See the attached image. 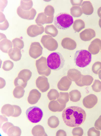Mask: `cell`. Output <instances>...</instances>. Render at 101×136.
<instances>
[{"label":"cell","mask_w":101,"mask_h":136,"mask_svg":"<svg viewBox=\"0 0 101 136\" xmlns=\"http://www.w3.org/2000/svg\"><path fill=\"white\" fill-rule=\"evenodd\" d=\"M66 104H62L57 100H53L50 101L48 105L50 110L52 112H61L65 108Z\"/></svg>","instance_id":"4fadbf2b"},{"label":"cell","mask_w":101,"mask_h":136,"mask_svg":"<svg viewBox=\"0 0 101 136\" xmlns=\"http://www.w3.org/2000/svg\"></svg>","instance_id":"7dc6e473"},{"label":"cell","mask_w":101,"mask_h":136,"mask_svg":"<svg viewBox=\"0 0 101 136\" xmlns=\"http://www.w3.org/2000/svg\"><path fill=\"white\" fill-rule=\"evenodd\" d=\"M100 116H101V115Z\"/></svg>","instance_id":"c3c4849f"},{"label":"cell","mask_w":101,"mask_h":136,"mask_svg":"<svg viewBox=\"0 0 101 136\" xmlns=\"http://www.w3.org/2000/svg\"><path fill=\"white\" fill-rule=\"evenodd\" d=\"M32 133L34 136H47L44 127L40 125L34 126L32 129Z\"/></svg>","instance_id":"ffe728a7"},{"label":"cell","mask_w":101,"mask_h":136,"mask_svg":"<svg viewBox=\"0 0 101 136\" xmlns=\"http://www.w3.org/2000/svg\"><path fill=\"white\" fill-rule=\"evenodd\" d=\"M41 93L36 89L32 90L30 92L27 100L30 104H34L36 103L40 99Z\"/></svg>","instance_id":"8fae6325"},{"label":"cell","mask_w":101,"mask_h":136,"mask_svg":"<svg viewBox=\"0 0 101 136\" xmlns=\"http://www.w3.org/2000/svg\"><path fill=\"white\" fill-rule=\"evenodd\" d=\"M95 31L93 29L88 28L85 29L80 34L81 39L85 41H88L95 36Z\"/></svg>","instance_id":"7c38bea8"},{"label":"cell","mask_w":101,"mask_h":136,"mask_svg":"<svg viewBox=\"0 0 101 136\" xmlns=\"http://www.w3.org/2000/svg\"><path fill=\"white\" fill-rule=\"evenodd\" d=\"M85 27V24L84 22L81 19L76 20L73 23V29L77 32H80Z\"/></svg>","instance_id":"603a6c76"},{"label":"cell","mask_w":101,"mask_h":136,"mask_svg":"<svg viewBox=\"0 0 101 136\" xmlns=\"http://www.w3.org/2000/svg\"><path fill=\"white\" fill-rule=\"evenodd\" d=\"M59 96V93L58 91L54 89H51L48 93L47 97L50 100H55L58 99Z\"/></svg>","instance_id":"4dcf8cb0"},{"label":"cell","mask_w":101,"mask_h":136,"mask_svg":"<svg viewBox=\"0 0 101 136\" xmlns=\"http://www.w3.org/2000/svg\"><path fill=\"white\" fill-rule=\"evenodd\" d=\"M99 78L101 80V70L99 72Z\"/></svg>","instance_id":"bcb514c9"},{"label":"cell","mask_w":101,"mask_h":136,"mask_svg":"<svg viewBox=\"0 0 101 136\" xmlns=\"http://www.w3.org/2000/svg\"><path fill=\"white\" fill-rule=\"evenodd\" d=\"M83 12L86 15H90L93 13L94 9L91 2L89 1H84L81 5Z\"/></svg>","instance_id":"e0dca14e"},{"label":"cell","mask_w":101,"mask_h":136,"mask_svg":"<svg viewBox=\"0 0 101 136\" xmlns=\"http://www.w3.org/2000/svg\"><path fill=\"white\" fill-rule=\"evenodd\" d=\"M43 48L38 42L32 43L29 51L30 56L32 58L36 59L39 57L42 54Z\"/></svg>","instance_id":"ba28073f"},{"label":"cell","mask_w":101,"mask_h":136,"mask_svg":"<svg viewBox=\"0 0 101 136\" xmlns=\"http://www.w3.org/2000/svg\"><path fill=\"white\" fill-rule=\"evenodd\" d=\"M12 47V43L9 40H4L0 42V49L3 52L8 53Z\"/></svg>","instance_id":"7402d4cb"},{"label":"cell","mask_w":101,"mask_h":136,"mask_svg":"<svg viewBox=\"0 0 101 136\" xmlns=\"http://www.w3.org/2000/svg\"><path fill=\"white\" fill-rule=\"evenodd\" d=\"M83 130L80 127L74 128L72 129V133L73 136H82L83 134Z\"/></svg>","instance_id":"d590c367"},{"label":"cell","mask_w":101,"mask_h":136,"mask_svg":"<svg viewBox=\"0 0 101 136\" xmlns=\"http://www.w3.org/2000/svg\"><path fill=\"white\" fill-rule=\"evenodd\" d=\"M14 113V108L13 105L9 104H5L1 109V113L4 116L10 117L13 115Z\"/></svg>","instance_id":"d6986e66"},{"label":"cell","mask_w":101,"mask_h":136,"mask_svg":"<svg viewBox=\"0 0 101 136\" xmlns=\"http://www.w3.org/2000/svg\"><path fill=\"white\" fill-rule=\"evenodd\" d=\"M24 92L23 88L20 86H16L14 89L13 94L15 98L20 99L24 96Z\"/></svg>","instance_id":"f1b7e54d"},{"label":"cell","mask_w":101,"mask_h":136,"mask_svg":"<svg viewBox=\"0 0 101 136\" xmlns=\"http://www.w3.org/2000/svg\"><path fill=\"white\" fill-rule=\"evenodd\" d=\"M74 59L76 66L80 67H84L90 63L92 60L91 54L86 50H77L74 54Z\"/></svg>","instance_id":"277c9868"},{"label":"cell","mask_w":101,"mask_h":136,"mask_svg":"<svg viewBox=\"0 0 101 136\" xmlns=\"http://www.w3.org/2000/svg\"><path fill=\"white\" fill-rule=\"evenodd\" d=\"M93 90L96 92L101 91V82L98 80H95L92 86Z\"/></svg>","instance_id":"e575fe53"},{"label":"cell","mask_w":101,"mask_h":136,"mask_svg":"<svg viewBox=\"0 0 101 136\" xmlns=\"http://www.w3.org/2000/svg\"><path fill=\"white\" fill-rule=\"evenodd\" d=\"M36 84L39 90L42 92L46 91L49 88L47 78L44 76L38 77L36 80Z\"/></svg>","instance_id":"9c48e42d"},{"label":"cell","mask_w":101,"mask_h":136,"mask_svg":"<svg viewBox=\"0 0 101 136\" xmlns=\"http://www.w3.org/2000/svg\"><path fill=\"white\" fill-rule=\"evenodd\" d=\"M72 16L64 12L60 13L55 17L54 24L55 27L60 29L64 30L69 28L73 23Z\"/></svg>","instance_id":"7a4b0ae2"},{"label":"cell","mask_w":101,"mask_h":136,"mask_svg":"<svg viewBox=\"0 0 101 136\" xmlns=\"http://www.w3.org/2000/svg\"><path fill=\"white\" fill-rule=\"evenodd\" d=\"M32 75V72L29 70L23 69L21 71L18 75V77L22 79L26 82L31 78Z\"/></svg>","instance_id":"44dd1931"},{"label":"cell","mask_w":101,"mask_h":136,"mask_svg":"<svg viewBox=\"0 0 101 136\" xmlns=\"http://www.w3.org/2000/svg\"><path fill=\"white\" fill-rule=\"evenodd\" d=\"M69 97L68 92H60L57 100L62 104H66L69 101Z\"/></svg>","instance_id":"f546056e"},{"label":"cell","mask_w":101,"mask_h":136,"mask_svg":"<svg viewBox=\"0 0 101 136\" xmlns=\"http://www.w3.org/2000/svg\"><path fill=\"white\" fill-rule=\"evenodd\" d=\"M59 119L55 116H50L48 120L47 124L48 126L52 128H57L59 126Z\"/></svg>","instance_id":"d4e9b609"},{"label":"cell","mask_w":101,"mask_h":136,"mask_svg":"<svg viewBox=\"0 0 101 136\" xmlns=\"http://www.w3.org/2000/svg\"><path fill=\"white\" fill-rule=\"evenodd\" d=\"M70 100L73 102L79 101L81 97L80 92L77 90H72L69 92Z\"/></svg>","instance_id":"4316f807"},{"label":"cell","mask_w":101,"mask_h":136,"mask_svg":"<svg viewBox=\"0 0 101 136\" xmlns=\"http://www.w3.org/2000/svg\"><path fill=\"white\" fill-rule=\"evenodd\" d=\"M94 126L96 129L101 130V116H100L96 120Z\"/></svg>","instance_id":"ab89813d"},{"label":"cell","mask_w":101,"mask_h":136,"mask_svg":"<svg viewBox=\"0 0 101 136\" xmlns=\"http://www.w3.org/2000/svg\"><path fill=\"white\" fill-rule=\"evenodd\" d=\"M63 120L67 126L78 127L85 121L86 114L85 111L80 107L71 106L65 108L62 114Z\"/></svg>","instance_id":"6da1fadb"},{"label":"cell","mask_w":101,"mask_h":136,"mask_svg":"<svg viewBox=\"0 0 101 136\" xmlns=\"http://www.w3.org/2000/svg\"><path fill=\"white\" fill-rule=\"evenodd\" d=\"M12 43L14 47H17L21 49L24 47V43L22 40L19 38H16L13 40Z\"/></svg>","instance_id":"836d02e7"},{"label":"cell","mask_w":101,"mask_h":136,"mask_svg":"<svg viewBox=\"0 0 101 136\" xmlns=\"http://www.w3.org/2000/svg\"><path fill=\"white\" fill-rule=\"evenodd\" d=\"M97 13L98 16L101 19V6L98 9Z\"/></svg>","instance_id":"ee69618b"},{"label":"cell","mask_w":101,"mask_h":136,"mask_svg":"<svg viewBox=\"0 0 101 136\" xmlns=\"http://www.w3.org/2000/svg\"><path fill=\"white\" fill-rule=\"evenodd\" d=\"M14 125L11 123L7 122L4 124L2 126V129L3 131L7 134V131L8 129Z\"/></svg>","instance_id":"f35d334b"},{"label":"cell","mask_w":101,"mask_h":136,"mask_svg":"<svg viewBox=\"0 0 101 136\" xmlns=\"http://www.w3.org/2000/svg\"><path fill=\"white\" fill-rule=\"evenodd\" d=\"M99 25L100 27L101 28V19H100L98 22Z\"/></svg>","instance_id":"f6af8a7d"},{"label":"cell","mask_w":101,"mask_h":136,"mask_svg":"<svg viewBox=\"0 0 101 136\" xmlns=\"http://www.w3.org/2000/svg\"><path fill=\"white\" fill-rule=\"evenodd\" d=\"M83 1V0H70L71 3L73 6L78 5L80 6Z\"/></svg>","instance_id":"60d3db41"},{"label":"cell","mask_w":101,"mask_h":136,"mask_svg":"<svg viewBox=\"0 0 101 136\" xmlns=\"http://www.w3.org/2000/svg\"><path fill=\"white\" fill-rule=\"evenodd\" d=\"M28 119L31 122L36 123L41 120L43 115L42 111L39 107L33 106L28 108L26 112Z\"/></svg>","instance_id":"5b68a950"},{"label":"cell","mask_w":101,"mask_h":136,"mask_svg":"<svg viewBox=\"0 0 101 136\" xmlns=\"http://www.w3.org/2000/svg\"><path fill=\"white\" fill-rule=\"evenodd\" d=\"M0 126L1 125H3V123L7 121H8V119L5 116H0Z\"/></svg>","instance_id":"7bdbcfd3"},{"label":"cell","mask_w":101,"mask_h":136,"mask_svg":"<svg viewBox=\"0 0 101 136\" xmlns=\"http://www.w3.org/2000/svg\"><path fill=\"white\" fill-rule=\"evenodd\" d=\"M97 98L94 94H90L86 96L83 100V105L88 109L93 108L97 104Z\"/></svg>","instance_id":"30bf717a"},{"label":"cell","mask_w":101,"mask_h":136,"mask_svg":"<svg viewBox=\"0 0 101 136\" xmlns=\"http://www.w3.org/2000/svg\"><path fill=\"white\" fill-rule=\"evenodd\" d=\"M47 61L48 66L51 69L59 70L64 66L65 60L62 54L59 52H54L48 56Z\"/></svg>","instance_id":"3957f363"},{"label":"cell","mask_w":101,"mask_h":136,"mask_svg":"<svg viewBox=\"0 0 101 136\" xmlns=\"http://www.w3.org/2000/svg\"><path fill=\"white\" fill-rule=\"evenodd\" d=\"M100 135V131L96 129L94 127H92L90 128L87 132V135L88 136H99Z\"/></svg>","instance_id":"8d00e7d4"},{"label":"cell","mask_w":101,"mask_h":136,"mask_svg":"<svg viewBox=\"0 0 101 136\" xmlns=\"http://www.w3.org/2000/svg\"><path fill=\"white\" fill-rule=\"evenodd\" d=\"M70 13L74 17H78L81 16L83 14L81 8L79 6H73L70 9Z\"/></svg>","instance_id":"83f0119b"},{"label":"cell","mask_w":101,"mask_h":136,"mask_svg":"<svg viewBox=\"0 0 101 136\" xmlns=\"http://www.w3.org/2000/svg\"><path fill=\"white\" fill-rule=\"evenodd\" d=\"M36 65L39 75L48 76L51 73V70L47 65L46 58L43 57L36 61Z\"/></svg>","instance_id":"8992f818"},{"label":"cell","mask_w":101,"mask_h":136,"mask_svg":"<svg viewBox=\"0 0 101 136\" xmlns=\"http://www.w3.org/2000/svg\"><path fill=\"white\" fill-rule=\"evenodd\" d=\"M14 108V113L12 117H16L20 116L22 112L21 108L16 105H13Z\"/></svg>","instance_id":"74e56055"},{"label":"cell","mask_w":101,"mask_h":136,"mask_svg":"<svg viewBox=\"0 0 101 136\" xmlns=\"http://www.w3.org/2000/svg\"><path fill=\"white\" fill-rule=\"evenodd\" d=\"M56 135L66 136L67 135V134L65 131L63 130L60 129L57 131Z\"/></svg>","instance_id":"b9f144b4"},{"label":"cell","mask_w":101,"mask_h":136,"mask_svg":"<svg viewBox=\"0 0 101 136\" xmlns=\"http://www.w3.org/2000/svg\"><path fill=\"white\" fill-rule=\"evenodd\" d=\"M14 65V63L12 61L10 60H7L4 62L2 69L6 71H9L12 69Z\"/></svg>","instance_id":"1f68e13d"},{"label":"cell","mask_w":101,"mask_h":136,"mask_svg":"<svg viewBox=\"0 0 101 136\" xmlns=\"http://www.w3.org/2000/svg\"><path fill=\"white\" fill-rule=\"evenodd\" d=\"M41 42L44 48L50 51L55 50L58 47L57 41L49 35H45L42 37Z\"/></svg>","instance_id":"52a82bcc"},{"label":"cell","mask_w":101,"mask_h":136,"mask_svg":"<svg viewBox=\"0 0 101 136\" xmlns=\"http://www.w3.org/2000/svg\"><path fill=\"white\" fill-rule=\"evenodd\" d=\"M8 55L10 58L15 61L20 60L22 56L20 50L17 48L10 49L8 51Z\"/></svg>","instance_id":"2e32d148"},{"label":"cell","mask_w":101,"mask_h":136,"mask_svg":"<svg viewBox=\"0 0 101 136\" xmlns=\"http://www.w3.org/2000/svg\"><path fill=\"white\" fill-rule=\"evenodd\" d=\"M21 133V130L19 127L13 125L8 129L7 134L9 136H20Z\"/></svg>","instance_id":"cb8c5ba5"},{"label":"cell","mask_w":101,"mask_h":136,"mask_svg":"<svg viewBox=\"0 0 101 136\" xmlns=\"http://www.w3.org/2000/svg\"><path fill=\"white\" fill-rule=\"evenodd\" d=\"M61 45L64 48L73 50L76 47V43L73 39L69 37H65L62 40Z\"/></svg>","instance_id":"9a60e30c"},{"label":"cell","mask_w":101,"mask_h":136,"mask_svg":"<svg viewBox=\"0 0 101 136\" xmlns=\"http://www.w3.org/2000/svg\"><path fill=\"white\" fill-rule=\"evenodd\" d=\"M71 81L66 78H62L59 81L57 84L58 89L62 91H67L69 88Z\"/></svg>","instance_id":"ac0fdd59"},{"label":"cell","mask_w":101,"mask_h":136,"mask_svg":"<svg viewBox=\"0 0 101 136\" xmlns=\"http://www.w3.org/2000/svg\"><path fill=\"white\" fill-rule=\"evenodd\" d=\"M45 29V32L46 34H49L54 37L57 36L58 33V30L53 24L46 26Z\"/></svg>","instance_id":"484cf974"},{"label":"cell","mask_w":101,"mask_h":136,"mask_svg":"<svg viewBox=\"0 0 101 136\" xmlns=\"http://www.w3.org/2000/svg\"><path fill=\"white\" fill-rule=\"evenodd\" d=\"M101 47V40L99 38H95L91 43L88 48V50L91 53L95 55L99 51Z\"/></svg>","instance_id":"5bb4252c"},{"label":"cell","mask_w":101,"mask_h":136,"mask_svg":"<svg viewBox=\"0 0 101 136\" xmlns=\"http://www.w3.org/2000/svg\"><path fill=\"white\" fill-rule=\"evenodd\" d=\"M14 84L16 87L20 86L24 88L26 86L27 82L24 81L22 79L17 77L14 79Z\"/></svg>","instance_id":"d6a6232c"}]
</instances>
